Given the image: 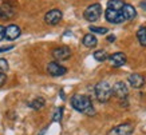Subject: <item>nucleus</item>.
Listing matches in <instances>:
<instances>
[{
	"instance_id": "1",
	"label": "nucleus",
	"mask_w": 146,
	"mask_h": 135,
	"mask_svg": "<svg viewBox=\"0 0 146 135\" xmlns=\"http://www.w3.org/2000/svg\"><path fill=\"white\" fill-rule=\"evenodd\" d=\"M70 103L72 106V109L79 111L82 114H86L89 116H94L95 115V109H94L93 103L87 95H83V94H75V95L71 96Z\"/></svg>"
},
{
	"instance_id": "2",
	"label": "nucleus",
	"mask_w": 146,
	"mask_h": 135,
	"mask_svg": "<svg viewBox=\"0 0 146 135\" xmlns=\"http://www.w3.org/2000/svg\"><path fill=\"white\" fill-rule=\"evenodd\" d=\"M94 92H95V96L97 99L101 102V103H106L111 99L113 96V88L106 80H102V82H98L94 87Z\"/></svg>"
},
{
	"instance_id": "3",
	"label": "nucleus",
	"mask_w": 146,
	"mask_h": 135,
	"mask_svg": "<svg viewBox=\"0 0 146 135\" xmlns=\"http://www.w3.org/2000/svg\"><path fill=\"white\" fill-rule=\"evenodd\" d=\"M101 15H102V7L99 3H94V4L89 5L87 8L84 9V12H83V18L87 20V22L90 23H94V22H97L98 19L101 18Z\"/></svg>"
},
{
	"instance_id": "4",
	"label": "nucleus",
	"mask_w": 146,
	"mask_h": 135,
	"mask_svg": "<svg viewBox=\"0 0 146 135\" xmlns=\"http://www.w3.org/2000/svg\"><path fill=\"white\" fill-rule=\"evenodd\" d=\"M72 52H71L70 47H67V46H62V47H56L52 50V58L55 60H67V59H70Z\"/></svg>"
},
{
	"instance_id": "5",
	"label": "nucleus",
	"mask_w": 146,
	"mask_h": 135,
	"mask_svg": "<svg viewBox=\"0 0 146 135\" xmlns=\"http://www.w3.org/2000/svg\"><path fill=\"white\" fill-rule=\"evenodd\" d=\"M134 131V126L131 123H123V124H119V126L111 128L107 135H131Z\"/></svg>"
},
{
	"instance_id": "6",
	"label": "nucleus",
	"mask_w": 146,
	"mask_h": 135,
	"mask_svg": "<svg viewBox=\"0 0 146 135\" xmlns=\"http://www.w3.org/2000/svg\"><path fill=\"white\" fill-rule=\"evenodd\" d=\"M105 18L109 23H114V24H121V23L126 22L125 18L122 16L121 11H115V9H111V8H107L105 11Z\"/></svg>"
},
{
	"instance_id": "7",
	"label": "nucleus",
	"mask_w": 146,
	"mask_h": 135,
	"mask_svg": "<svg viewBox=\"0 0 146 135\" xmlns=\"http://www.w3.org/2000/svg\"><path fill=\"white\" fill-rule=\"evenodd\" d=\"M62 11L60 9H50L48 12L44 15V22L48 24V26H55L62 20Z\"/></svg>"
},
{
	"instance_id": "8",
	"label": "nucleus",
	"mask_w": 146,
	"mask_h": 135,
	"mask_svg": "<svg viewBox=\"0 0 146 135\" xmlns=\"http://www.w3.org/2000/svg\"><path fill=\"white\" fill-rule=\"evenodd\" d=\"M47 72L51 76H62L67 72V68L63 67L62 64H59L58 62H51L47 64Z\"/></svg>"
},
{
	"instance_id": "9",
	"label": "nucleus",
	"mask_w": 146,
	"mask_h": 135,
	"mask_svg": "<svg viewBox=\"0 0 146 135\" xmlns=\"http://www.w3.org/2000/svg\"><path fill=\"white\" fill-rule=\"evenodd\" d=\"M111 88H113V95H115L119 99H126V96L129 95L127 86L123 82H117Z\"/></svg>"
},
{
	"instance_id": "10",
	"label": "nucleus",
	"mask_w": 146,
	"mask_h": 135,
	"mask_svg": "<svg viewBox=\"0 0 146 135\" xmlns=\"http://www.w3.org/2000/svg\"><path fill=\"white\" fill-rule=\"evenodd\" d=\"M15 16V8L12 4H9L7 1H4L0 5V19L3 20H9Z\"/></svg>"
},
{
	"instance_id": "11",
	"label": "nucleus",
	"mask_w": 146,
	"mask_h": 135,
	"mask_svg": "<svg viewBox=\"0 0 146 135\" xmlns=\"http://www.w3.org/2000/svg\"><path fill=\"white\" fill-rule=\"evenodd\" d=\"M127 82H129V84H130L133 88H141L142 86L145 84V78H143L141 74L134 72V74L129 75Z\"/></svg>"
},
{
	"instance_id": "12",
	"label": "nucleus",
	"mask_w": 146,
	"mask_h": 135,
	"mask_svg": "<svg viewBox=\"0 0 146 135\" xmlns=\"http://www.w3.org/2000/svg\"><path fill=\"white\" fill-rule=\"evenodd\" d=\"M22 31L16 24H9L5 27V39L8 40H16L20 36Z\"/></svg>"
},
{
	"instance_id": "13",
	"label": "nucleus",
	"mask_w": 146,
	"mask_h": 135,
	"mask_svg": "<svg viewBox=\"0 0 146 135\" xmlns=\"http://www.w3.org/2000/svg\"><path fill=\"white\" fill-rule=\"evenodd\" d=\"M107 59L111 63V66H114V67H121L126 63V55L123 52H115L113 55H109Z\"/></svg>"
},
{
	"instance_id": "14",
	"label": "nucleus",
	"mask_w": 146,
	"mask_h": 135,
	"mask_svg": "<svg viewBox=\"0 0 146 135\" xmlns=\"http://www.w3.org/2000/svg\"><path fill=\"white\" fill-rule=\"evenodd\" d=\"M121 13H122V16L125 18V20H131V19H134L135 16H137V11H135V8H134L133 5L126 4V3L123 4L122 9H121Z\"/></svg>"
},
{
	"instance_id": "15",
	"label": "nucleus",
	"mask_w": 146,
	"mask_h": 135,
	"mask_svg": "<svg viewBox=\"0 0 146 135\" xmlns=\"http://www.w3.org/2000/svg\"><path fill=\"white\" fill-rule=\"evenodd\" d=\"M82 43H83L84 47L93 48V47H95V46L98 44V40H97V38H95V35H93V34H87V35L83 36Z\"/></svg>"
},
{
	"instance_id": "16",
	"label": "nucleus",
	"mask_w": 146,
	"mask_h": 135,
	"mask_svg": "<svg viewBox=\"0 0 146 135\" xmlns=\"http://www.w3.org/2000/svg\"><path fill=\"white\" fill-rule=\"evenodd\" d=\"M46 105V100L44 98H42V96H39V98H35L34 100H31L30 103H28V106L31 107V109L34 110H40V109H43Z\"/></svg>"
},
{
	"instance_id": "17",
	"label": "nucleus",
	"mask_w": 146,
	"mask_h": 135,
	"mask_svg": "<svg viewBox=\"0 0 146 135\" xmlns=\"http://www.w3.org/2000/svg\"><path fill=\"white\" fill-rule=\"evenodd\" d=\"M125 1L123 0H109L107 1V8L115 9V11H121L122 7H123Z\"/></svg>"
},
{
	"instance_id": "18",
	"label": "nucleus",
	"mask_w": 146,
	"mask_h": 135,
	"mask_svg": "<svg viewBox=\"0 0 146 135\" xmlns=\"http://www.w3.org/2000/svg\"><path fill=\"white\" fill-rule=\"evenodd\" d=\"M137 39L142 47H146V27H141L137 31Z\"/></svg>"
},
{
	"instance_id": "19",
	"label": "nucleus",
	"mask_w": 146,
	"mask_h": 135,
	"mask_svg": "<svg viewBox=\"0 0 146 135\" xmlns=\"http://www.w3.org/2000/svg\"><path fill=\"white\" fill-rule=\"evenodd\" d=\"M94 59L98 62H105L107 60V58H109V55H107V52L105 51V50H98V51H95L94 52Z\"/></svg>"
},
{
	"instance_id": "20",
	"label": "nucleus",
	"mask_w": 146,
	"mask_h": 135,
	"mask_svg": "<svg viewBox=\"0 0 146 135\" xmlns=\"http://www.w3.org/2000/svg\"><path fill=\"white\" fill-rule=\"evenodd\" d=\"M63 107H58L55 111H54V115H52V122H60L63 118Z\"/></svg>"
},
{
	"instance_id": "21",
	"label": "nucleus",
	"mask_w": 146,
	"mask_h": 135,
	"mask_svg": "<svg viewBox=\"0 0 146 135\" xmlns=\"http://www.w3.org/2000/svg\"><path fill=\"white\" fill-rule=\"evenodd\" d=\"M90 31L91 34H107V28L105 27H95V26H90Z\"/></svg>"
},
{
	"instance_id": "22",
	"label": "nucleus",
	"mask_w": 146,
	"mask_h": 135,
	"mask_svg": "<svg viewBox=\"0 0 146 135\" xmlns=\"http://www.w3.org/2000/svg\"><path fill=\"white\" fill-rule=\"evenodd\" d=\"M9 66H8V62L3 59V58H0V71L1 72H4V71H8Z\"/></svg>"
},
{
	"instance_id": "23",
	"label": "nucleus",
	"mask_w": 146,
	"mask_h": 135,
	"mask_svg": "<svg viewBox=\"0 0 146 135\" xmlns=\"http://www.w3.org/2000/svg\"><path fill=\"white\" fill-rule=\"evenodd\" d=\"M5 82H7V75H5L4 72H1V71H0V88L4 86Z\"/></svg>"
},
{
	"instance_id": "24",
	"label": "nucleus",
	"mask_w": 146,
	"mask_h": 135,
	"mask_svg": "<svg viewBox=\"0 0 146 135\" xmlns=\"http://www.w3.org/2000/svg\"><path fill=\"white\" fill-rule=\"evenodd\" d=\"M5 38V27L4 26H0V42Z\"/></svg>"
},
{
	"instance_id": "25",
	"label": "nucleus",
	"mask_w": 146,
	"mask_h": 135,
	"mask_svg": "<svg viewBox=\"0 0 146 135\" xmlns=\"http://www.w3.org/2000/svg\"><path fill=\"white\" fill-rule=\"evenodd\" d=\"M13 46H5V47H0V52H5V51H11Z\"/></svg>"
},
{
	"instance_id": "26",
	"label": "nucleus",
	"mask_w": 146,
	"mask_h": 135,
	"mask_svg": "<svg viewBox=\"0 0 146 135\" xmlns=\"http://www.w3.org/2000/svg\"><path fill=\"white\" fill-rule=\"evenodd\" d=\"M107 42H115V36L114 35H110V36H107Z\"/></svg>"
},
{
	"instance_id": "27",
	"label": "nucleus",
	"mask_w": 146,
	"mask_h": 135,
	"mask_svg": "<svg viewBox=\"0 0 146 135\" xmlns=\"http://www.w3.org/2000/svg\"><path fill=\"white\" fill-rule=\"evenodd\" d=\"M139 5H141V8L143 9V11H146V0H143V1H142Z\"/></svg>"
}]
</instances>
